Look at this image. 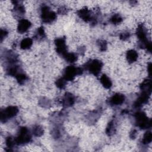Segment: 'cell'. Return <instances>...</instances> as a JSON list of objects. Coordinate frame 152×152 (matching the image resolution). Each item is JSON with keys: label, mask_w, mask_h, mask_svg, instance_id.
<instances>
[{"label": "cell", "mask_w": 152, "mask_h": 152, "mask_svg": "<svg viewBox=\"0 0 152 152\" xmlns=\"http://www.w3.org/2000/svg\"><path fill=\"white\" fill-rule=\"evenodd\" d=\"M135 125L141 129H147L151 126V120L149 119L145 113L142 111H137L134 114Z\"/></svg>", "instance_id": "6da1fadb"}, {"label": "cell", "mask_w": 152, "mask_h": 152, "mask_svg": "<svg viewBox=\"0 0 152 152\" xmlns=\"http://www.w3.org/2000/svg\"><path fill=\"white\" fill-rule=\"evenodd\" d=\"M31 134L29 129L25 126H21L18 129L17 135L15 137L17 145H25L31 141Z\"/></svg>", "instance_id": "7a4b0ae2"}, {"label": "cell", "mask_w": 152, "mask_h": 152, "mask_svg": "<svg viewBox=\"0 0 152 152\" xmlns=\"http://www.w3.org/2000/svg\"><path fill=\"white\" fill-rule=\"evenodd\" d=\"M103 63L98 59H91L84 65V68L94 76H98L102 69Z\"/></svg>", "instance_id": "3957f363"}, {"label": "cell", "mask_w": 152, "mask_h": 152, "mask_svg": "<svg viewBox=\"0 0 152 152\" xmlns=\"http://www.w3.org/2000/svg\"><path fill=\"white\" fill-rule=\"evenodd\" d=\"M83 73V69L81 67H76L74 65L66 66L63 73V77L66 81H73L77 75H80Z\"/></svg>", "instance_id": "277c9868"}, {"label": "cell", "mask_w": 152, "mask_h": 152, "mask_svg": "<svg viewBox=\"0 0 152 152\" xmlns=\"http://www.w3.org/2000/svg\"><path fill=\"white\" fill-rule=\"evenodd\" d=\"M19 110L15 106H9L4 109H2L0 113V120L2 123L7 122L11 118L15 116Z\"/></svg>", "instance_id": "5b68a950"}, {"label": "cell", "mask_w": 152, "mask_h": 152, "mask_svg": "<svg viewBox=\"0 0 152 152\" xmlns=\"http://www.w3.org/2000/svg\"><path fill=\"white\" fill-rule=\"evenodd\" d=\"M56 14L50 10V8L47 5H43L41 8L40 17L42 21L44 23L50 24L56 19Z\"/></svg>", "instance_id": "8992f818"}, {"label": "cell", "mask_w": 152, "mask_h": 152, "mask_svg": "<svg viewBox=\"0 0 152 152\" xmlns=\"http://www.w3.org/2000/svg\"><path fill=\"white\" fill-rule=\"evenodd\" d=\"M136 35L139 40L138 46L144 49L146 43L149 41L147 39V32L145 27L142 24H138L136 30Z\"/></svg>", "instance_id": "52a82bcc"}, {"label": "cell", "mask_w": 152, "mask_h": 152, "mask_svg": "<svg viewBox=\"0 0 152 152\" xmlns=\"http://www.w3.org/2000/svg\"><path fill=\"white\" fill-rule=\"evenodd\" d=\"M78 16L85 22H90L91 24L95 25L97 23V18L92 15L91 11L87 7L83 8L77 11Z\"/></svg>", "instance_id": "ba28073f"}, {"label": "cell", "mask_w": 152, "mask_h": 152, "mask_svg": "<svg viewBox=\"0 0 152 152\" xmlns=\"http://www.w3.org/2000/svg\"><path fill=\"white\" fill-rule=\"evenodd\" d=\"M55 45L56 48V52L58 55L63 56L68 52L67 47L66 45V40L65 37H59L55 40Z\"/></svg>", "instance_id": "9c48e42d"}, {"label": "cell", "mask_w": 152, "mask_h": 152, "mask_svg": "<svg viewBox=\"0 0 152 152\" xmlns=\"http://www.w3.org/2000/svg\"><path fill=\"white\" fill-rule=\"evenodd\" d=\"M125 100V97L123 94L117 93L113 94L107 100V102L111 106H116L122 104Z\"/></svg>", "instance_id": "30bf717a"}, {"label": "cell", "mask_w": 152, "mask_h": 152, "mask_svg": "<svg viewBox=\"0 0 152 152\" xmlns=\"http://www.w3.org/2000/svg\"><path fill=\"white\" fill-rule=\"evenodd\" d=\"M150 96V94L145 92L141 91V93L140 94V95L135 101L134 103V107L136 109L141 107L144 104H146L148 102Z\"/></svg>", "instance_id": "8fae6325"}, {"label": "cell", "mask_w": 152, "mask_h": 152, "mask_svg": "<svg viewBox=\"0 0 152 152\" xmlns=\"http://www.w3.org/2000/svg\"><path fill=\"white\" fill-rule=\"evenodd\" d=\"M75 103V97L71 93H66L62 99V105L64 107H69Z\"/></svg>", "instance_id": "7c38bea8"}, {"label": "cell", "mask_w": 152, "mask_h": 152, "mask_svg": "<svg viewBox=\"0 0 152 152\" xmlns=\"http://www.w3.org/2000/svg\"><path fill=\"white\" fill-rule=\"evenodd\" d=\"M31 23L27 19H21L17 25V31L20 34L26 32L31 27Z\"/></svg>", "instance_id": "4fadbf2b"}, {"label": "cell", "mask_w": 152, "mask_h": 152, "mask_svg": "<svg viewBox=\"0 0 152 152\" xmlns=\"http://www.w3.org/2000/svg\"><path fill=\"white\" fill-rule=\"evenodd\" d=\"M14 4V7L13 8V14L14 16L17 18L22 17L25 13V8L24 6L20 4L18 1H12Z\"/></svg>", "instance_id": "5bb4252c"}, {"label": "cell", "mask_w": 152, "mask_h": 152, "mask_svg": "<svg viewBox=\"0 0 152 152\" xmlns=\"http://www.w3.org/2000/svg\"><path fill=\"white\" fill-rule=\"evenodd\" d=\"M20 72H21L20 66L15 64H9L6 68V74L9 76L15 77Z\"/></svg>", "instance_id": "9a60e30c"}, {"label": "cell", "mask_w": 152, "mask_h": 152, "mask_svg": "<svg viewBox=\"0 0 152 152\" xmlns=\"http://www.w3.org/2000/svg\"><path fill=\"white\" fill-rule=\"evenodd\" d=\"M140 90L141 91L147 93L151 94V81L150 78L145 79L140 86Z\"/></svg>", "instance_id": "2e32d148"}, {"label": "cell", "mask_w": 152, "mask_h": 152, "mask_svg": "<svg viewBox=\"0 0 152 152\" xmlns=\"http://www.w3.org/2000/svg\"><path fill=\"white\" fill-rule=\"evenodd\" d=\"M138 58V54L136 50L134 49H131L126 52V58L127 61L130 64L134 63L137 60Z\"/></svg>", "instance_id": "e0dca14e"}, {"label": "cell", "mask_w": 152, "mask_h": 152, "mask_svg": "<svg viewBox=\"0 0 152 152\" xmlns=\"http://www.w3.org/2000/svg\"><path fill=\"white\" fill-rule=\"evenodd\" d=\"M33 37L34 38V39L38 41L43 40L46 38V33L43 27L41 26L37 28L34 33Z\"/></svg>", "instance_id": "ac0fdd59"}, {"label": "cell", "mask_w": 152, "mask_h": 152, "mask_svg": "<svg viewBox=\"0 0 152 152\" xmlns=\"http://www.w3.org/2000/svg\"><path fill=\"white\" fill-rule=\"evenodd\" d=\"M100 81L103 87L106 89H109L112 86V81L106 74L102 75L100 78Z\"/></svg>", "instance_id": "d6986e66"}, {"label": "cell", "mask_w": 152, "mask_h": 152, "mask_svg": "<svg viewBox=\"0 0 152 152\" xmlns=\"http://www.w3.org/2000/svg\"><path fill=\"white\" fill-rule=\"evenodd\" d=\"M116 131V122L114 119L111 120L107 124L106 129V134L108 136H111L115 134Z\"/></svg>", "instance_id": "ffe728a7"}, {"label": "cell", "mask_w": 152, "mask_h": 152, "mask_svg": "<svg viewBox=\"0 0 152 152\" xmlns=\"http://www.w3.org/2000/svg\"><path fill=\"white\" fill-rule=\"evenodd\" d=\"M63 58L68 62L70 64L74 63L78 59V56L76 53L72 52H67L64 56Z\"/></svg>", "instance_id": "44dd1931"}, {"label": "cell", "mask_w": 152, "mask_h": 152, "mask_svg": "<svg viewBox=\"0 0 152 152\" xmlns=\"http://www.w3.org/2000/svg\"><path fill=\"white\" fill-rule=\"evenodd\" d=\"M33 45V40L30 37L23 39L20 42V48L23 50L28 49Z\"/></svg>", "instance_id": "7402d4cb"}, {"label": "cell", "mask_w": 152, "mask_h": 152, "mask_svg": "<svg viewBox=\"0 0 152 152\" xmlns=\"http://www.w3.org/2000/svg\"><path fill=\"white\" fill-rule=\"evenodd\" d=\"M5 144L7 147L8 148L7 151H12V148L17 145L15 138L11 136H8L5 139Z\"/></svg>", "instance_id": "603a6c76"}, {"label": "cell", "mask_w": 152, "mask_h": 152, "mask_svg": "<svg viewBox=\"0 0 152 152\" xmlns=\"http://www.w3.org/2000/svg\"><path fill=\"white\" fill-rule=\"evenodd\" d=\"M31 132L35 137H41L44 133V129L42 126L39 125H34L32 128Z\"/></svg>", "instance_id": "cb8c5ba5"}, {"label": "cell", "mask_w": 152, "mask_h": 152, "mask_svg": "<svg viewBox=\"0 0 152 152\" xmlns=\"http://www.w3.org/2000/svg\"><path fill=\"white\" fill-rule=\"evenodd\" d=\"M17 83L20 85H23L28 80L27 76L23 72H20L15 77Z\"/></svg>", "instance_id": "d4e9b609"}, {"label": "cell", "mask_w": 152, "mask_h": 152, "mask_svg": "<svg viewBox=\"0 0 152 152\" xmlns=\"http://www.w3.org/2000/svg\"><path fill=\"white\" fill-rule=\"evenodd\" d=\"M151 140H152V134L151 131H147L144 134L143 137L142 138L141 142L144 145H147L151 142Z\"/></svg>", "instance_id": "484cf974"}, {"label": "cell", "mask_w": 152, "mask_h": 152, "mask_svg": "<svg viewBox=\"0 0 152 152\" xmlns=\"http://www.w3.org/2000/svg\"><path fill=\"white\" fill-rule=\"evenodd\" d=\"M122 20L123 18L119 14H115L110 18V22L114 25L120 24L122 21Z\"/></svg>", "instance_id": "4316f807"}, {"label": "cell", "mask_w": 152, "mask_h": 152, "mask_svg": "<svg viewBox=\"0 0 152 152\" xmlns=\"http://www.w3.org/2000/svg\"><path fill=\"white\" fill-rule=\"evenodd\" d=\"M66 80L62 77L57 79L55 81L56 86L59 89H64L65 88L66 84Z\"/></svg>", "instance_id": "83f0119b"}, {"label": "cell", "mask_w": 152, "mask_h": 152, "mask_svg": "<svg viewBox=\"0 0 152 152\" xmlns=\"http://www.w3.org/2000/svg\"><path fill=\"white\" fill-rule=\"evenodd\" d=\"M97 45L99 48L100 50L102 52H104L107 49V42L104 40H98L97 41Z\"/></svg>", "instance_id": "f1b7e54d"}, {"label": "cell", "mask_w": 152, "mask_h": 152, "mask_svg": "<svg viewBox=\"0 0 152 152\" xmlns=\"http://www.w3.org/2000/svg\"><path fill=\"white\" fill-rule=\"evenodd\" d=\"M39 103L41 106L43 107H48L50 104V102L46 98H42V99L39 100Z\"/></svg>", "instance_id": "f546056e"}, {"label": "cell", "mask_w": 152, "mask_h": 152, "mask_svg": "<svg viewBox=\"0 0 152 152\" xmlns=\"http://www.w3.org/2000/svg\"><path fill=\"white\" fill-rule=\"evenodd\" d=\"M131 36V33L129 31H124L119 35V39L122 40H126Z\"/></svg>", "instance_id": "4dcf8cb0"}, {"label": "cell", "mask_w": 152, "mask_h": 152, "mask_svg": "<svg viewBox=\"0 0 152 152\" xmlns=\"http://www.w3.org/2000/svg\"><path fill=\"white\" fill-rule=\"evenodd\" d=\"M8 34V32L7 30L5 29H1V32H0V39H1V42H2L3 40L7 36Z\"/></svg>", "instance_id": "1f68e13d"}, {"label": "cell", "mask_w": 152, "mask_h": 152, "mask_svg": "<svg viewBox=\"0 0 152 152\" xmlns=\"http://www.w3.org/2000/svg\"><path fill=\"white\" fill-rule=\"evenodd\" d=\"M68 11V9H67L66 7H64V6H62V7H59V8H58V13L59 14H63V15H64V14H67Z\"/></svg>", "instance_id": "d6a6232c"}, {"label": "cell", "mask_w": 152, "mask_h": 152, "mask_svg": "<svg viewBox=\"0 0 152 152\" xmlns=\"http://www.w3.org/2000/svg\"><path fill=\"white\" fill-rule=\"evenodd\" d=\"M137 135V131H136L135 129H134V130H132V131L130 132V134H129V137H130L131 139L134 140V139L136 138Z\"/></svg>", "instance_id": "836d02e7"}, {"label": "cell", "mask_w": 152, "mask_h": 152, "mask_svg": "<svg viewBox=\"0 0 152 152\" xmlns=\"http://www.w3.org/2000/svg\"><path fill=\"white\" fill-rule=\"evenodd\" d=\"M147 71L148 73V75L150 77L151 75V63L150 62L147 66Z\"/></svg>", "instance_id": "e575fe53"}, {"label": "cell", "mask_w": 152, "mask_h": 152, "mask_svg": "<svg viewBox=\"0 0 152 152\" xmlns=\"http://www.w3.org/2000/svg\"><path fill=\"white\" fill-rule=\"evenodd\" d=\"M78 51L80 55H83L85 52V48L84 47H80Z\"/></svg>", "instance_id": "d590c367"}]
</instances>
